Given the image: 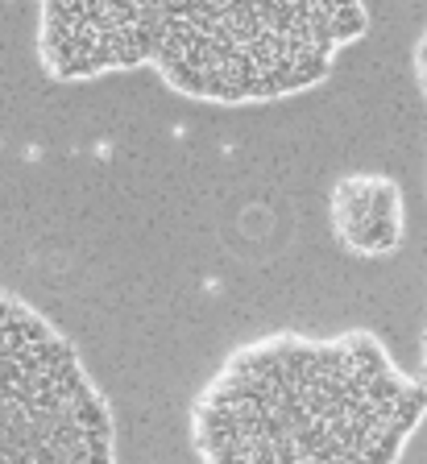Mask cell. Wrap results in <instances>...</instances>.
Instances as JSON below:
<instances>
[{
	"label": "cell",
	"instance_id": "1",
	"mask_svg": "<svg viewBox=\"0 0 427 464\" xmlns=\"http://www.w3.org/2000/svg\"><path fill=\"white\" fill-rule=\"evenodd\" d=\"M427 386L365 332L274 336L224 361L195 402L204 464H394Z\"/></svg>",
	"mask_w": 427,
	"mask_h": 464
},
{
	"label": "cell",
	"instance_id": "2",
	"mask_svg": "<svg viewBox=\"0 0 427 464\" xmlns=\"http://www.w3.org/2000/svg\"><path fill=\"white\" fill-rule=\"evenodd\" d=\"M365 29V0H166L154 67L187 100L266 104L328 79Z\"/></svg>",
	"mask_w": 427,
	"mask_h": 464
},
{
	"label": "cell",
	"instance_id": "3",
	"mask_svg": "<svg viewBox=\"0 0 427 464\" xmlns=\"http://www.w3.org/2000/svg\"><path fill=\"white\" fill-rule=\"evenodd\" d=\"M0 464H112V419L75 348L0 295Z\"/></svg>",
	"mask_w": 427,
	"mask_h": 464
},
{
	"label": "cell",
	"instance_id": "4",
	"mask_svg": "<svg viewBox=\"0 0 427 464\" xmlns=\"http://www.w3.org/2000/svg\"><path fill=\"white\" fill-rule=\"evenodd\" d=\"M166 0H38V58L50 79L83 83L158 58Z\"/></svg>",
	"mask_w": 427,
	"mask_h": 464
},
{
	"label": "cell",
	"instance_id": "5",
	"mask_svg": "<svg viewBox=\"0 0 427 464\" xmlns=\"http://www.w3.org/2000/svg\"><path fill=\"white\" fill-rule=\"evenodd\" d=\"M336 241L357 257H386L403 241V191L386 174H349L332 191Z\"/></svg>",
	"mask_w": 427,
	"mask_h": 464
},
{
	"label": "cell",
	"instance_id": "6",
	"mask_svg": "<svg viewBox=\"0 0 427 464\" xmlns=\"http://www.w3.org/2000/svg\"><path fill=\"white\" fill-rule=\"evenodd\" d=\"M415 75H419V87H423V100H427V29H423L419 50H415Z\"/></svg>",
	"mask_w": 427,
	"mask_h": 464
},
{
	"label": "cell",
	"instance_id": "7",
	"mask_svg": "<svg viewBox=\"0 0 427 464\" xmlns=\"http://www.w3.org/2000/svg\"><path fill=\"white\" fill-rule=\"evenodd\" d=\"M423 386H427V340H423Z\"/></svg>",
	"mask_w": 427,
	"mask_h": 464
}]
</instances>
